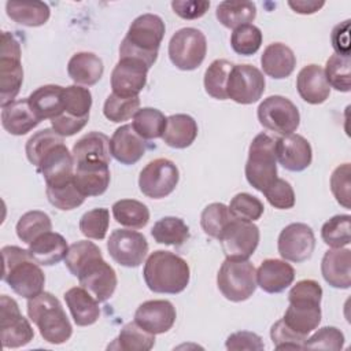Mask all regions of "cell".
<instances>
[{"instance_id": "1", "label": "cell", "mask_w": 351, "mask_h": 351, "mask_svg": "<svg viewBox=\"0 0 351 351\" xmlns=\"http://www.w3.org/2000/svg\"><path fill=\"white\" fill-rule=\"evenodd\" d=\"M3 281L19 296L32 299L43 292L45 274L40 265L32 258L29 250L16 245L1 248Z\"/></svg>"}, {"instance_id": "2", "label": "cell", "mask_w": 351, "mask_h": 351, "mask_svg": "<svg viewBox=\"0 0 351 351\" xmlns=\"http://www.w3.org/2000/svg\"><path fill=\"white\" fill-rule=\"evenodd\" d=\"M143 277L149 291L176 295L188 287L191 270L184 258L170 251L158 250L147 258Z\"/></svg>"}, {"instance_id": "3", "label": "cell", "mask_w": 351, "mask_h": 351, "mask_svg": "<svg viewBox=\"0 0 351 351\" xmlns=\"http://www.w3.org/2000/svg\"><path fill=\"white\" fill-rule=\"evenodd\" d=\"M322 288L315 280L298 281L288 293L289 306L282 321L296 333L306 336L321 322Z\"/></svg>"}, {"instance_id": "4", "label": "cell", "mask_w": 351, "mask_h": 351, "mask_svg": "<svg viewBox=\"0 0 351 351\" xmlns=\"http://www.w3.org/2000/svg\"><path fill=\"white\" fill-rule=\"evenodd\" d=\"M165 22L155 14L137 16L121 43L119 58H134L144 62L148 69L158 59V51L165 37Z\"/></svg>"}, {"instance_id": "5", "label": "cell", "mask_w": 351, "mask_h": 351, "mask_svg": "<svg viewBox=\"0 0 351 351\" xmlns=\"http://www.w3.org/2000/svg\"><path fill=\"white\" fill-rule=\"evenodd\" d=\"M27 315L40 330L41 337L51 344H63L73 335V326L60 302L51 292H41L27 299Z\"/></svg>"}, {"instance_id": "6", "label": "cell", "mask_w": 351, "mask_h": 351, "mask_svg": "<svg viewBox=\"0 0 351 351\" xmlns=\"http://www.w3.org/2000/svg\"><path fill=\"white\" fill-rule=\"evenodd\" d=\"M244 171L248 184L259 192H263L277 178L276 138L267 133H259L254 137L248 148Z\"/></svg>"}, {"instance_id": "7", "label": "cell", "mask_w": 351, "mask_h": 351, "mask_svg": "<svg viewBox=\"0 0 351 351\" xmlns=\"http://www.w3.org/2000/svg\"><path fill=\"white\" fill-rule=\"evenodd\" d=\"M217 285L228 300L244 302L256 289V270L248 259H225L217 274Z\"/></svg>"}, {"instance_id": "8", "label": "cell", "mask_w": 351, "mask_h": 351, "mask_svg": "<svg viewBox=\"0 0 351 351\" xmlns=\"http://www.w3.org/2000/svg\"><path fill=\"white\" fill-rule=\"evenodd\" d=\"M19 41L10 33L3 32L0 45V106L14 101L23 82Z\"/></svg>"}, {"instance_id": "9", "label": "cell", "mask_w": 351, "mask_h": 351, "mask_svg": "<svg viewBox=\"0 0 351 351\" xmlns=\"http://www.w3.org/2000/svg\"><path fill=\"white\" fill-rule=\"evenodd\" d=\"M207 53L206 36L195 27L177 30L169 43V58L171 63L184 71L197 69Z\"/></svg>"}, {"instance_id": "10", "label": "cell", "mask_w": 351, "mask_h": 351, "mask_svg": "<svg viewBox=\"0 0 351 351\" xmlns=\"http://www.w3.org/2000/svg\"><path fill=\"white\" fill-rule=\"evenodd\" d=\"M259 123L280 136L292 134L300 123L298 107L287 97L274 95L266 97L258 107Z\"/></svg>"}, {"instance_id": "11", "label": "cell", "mask_w": 351, "mask_h": 351, "mask_svg": "<svg viewBox=\"0 0 351 351\" xmlns=\"http://www.w3.org/2000/svg\"><path fill=\"white\" fill-rule=\"evenodd\" d=\"M180 171L174 162L166 158L151 160L138 176V188L149 199H163L177 186Z\"/></svg>"}, {"instance_id": "12", "label": "cell", "mask_w": 351, "mask_h": 351, "mask_svg": "<svg viewBox=\"0 0 351 351\" xmlns=\"http://www.w3.org/2000/svg\"><path fill=\"white\" fill-rule=\"evenodd\" d=\"M34 337L30 322L21 314L18 303L7 296L0 298V339L5 348H19Z\"/></svg>"}, {"instance_id": "13", "label": "cell", "mask_w": 351, "mask_h": 351, "mask_svg": "<svg viewBox=\"0 0 351 351\" xmlns=\"http://www.w3.org/2000/svg\"><path fill=\"white\" fill-rule=\"evenodd\" d=\"M218 240L226 259L247 261L259 244V228L254 222L234 218Z\"/></svg>"}, {"instance_id": "14", "label": "cell", "mask_w": 351, "mask_h": 351, "mask_svg": "<svg viewBox=\"0 0 351 351\" xmlns=\"http://www.w3.org/2000/svg\"><path fill=\"white\" fill-rule=\"evenodd\" d=\"M266 81L259 69L252 64H234L228 80V99L239 104H252L265 92Z\"/></svg>"}, {"instance_id": "15", "label": "cell", "mask_w": 351, "mask_h": 351, "mask_svg": "<svg viewBox=\"0 0 351 351\" xmlns=\"http://www.w3.org/2000/svg\"><path fill=\"white\" fill-rule=\"evenodd\" d=\"M107 250L110 256L121 266L137 267L148 252V241L140 232L132 229H115L111 232Z\"/></svg>"}, {"instance_id": "16", "label": "cell", "mask_w": 351, "mask_h": 351, "mask_svg": "<svg viewBox=\"0 0 351 351\" xmlns=\"http://www.w3.org/2000/svg\"><path fill=\"white\" fill-rule=\"evenodd\" d=\"M277 248L284 261L295 263L304 262L311 258L315 248L314 232L306 223H289L281 230Z\"/></svg>"}, {"instance_id": "17", "label": "cell", "mask_w": 351, "mask_h": 351, "mask_svg": "<svg viewBox=\"0 0 351 351\" xmlns=\"http://www.w3.org/2000/svg\"><path fill=\"white\" fill-rule=\"evenodd\" d=\"M80 285L99 303L108 300L117 288V273L101 256L89 261L77 274Z\"/></svg>"}, {"instance_id": "18", "label": "cell", "mask_w": 351, "mask_h": 351, "mask_svg": "<svg viewBox=\"0 0 351 351\" xmlns=\"http://www.w3.org/2000/svg\"><path fill=\"white\" fill-rule=\"evenodd\" d=\"M148 66L134 58H119L111 73L112 93L123 97H134L147 84Z\"/></svg>"}, {"instance_id": "19", "label": "cell", "mask_w": 351, "mask_h": 351, "mask_svg": "<svg viewBox=\"0 0 351 351\" xmlns=\"http://www.w3.org/2000/svg\"><path fill=\"white\" fill-rule=\"evenodd\" d=\"M177 318L176 307L169 300H147L134 313V322L152 335L169 332Z\"/></svg>"}, {"instance_id": "20", "label": "cell", "mask_w": 351, "mask_h": 351, "mask_svg": "<svg viewBox=\"0 0 351 351\" xmlns=\"http://www.w3.org/2000/svg\"><path fill=\"white\" fill-rule=\"evenodd\" d=\"M276 158L288 171H303L313 160L310 143L300 134H287L276 138Z\"/></svg>"}, {"instance_id": "21", "label": "cell", "mask_w": 351, "mask_h": 351, "mask_svg": "<svg viewBox=\"0 0 351 351\" xmlns=\"http://www.w3.org/2000/svg\"><path fill=\"white\" fill-rule=\"evenodd\" d=\"M111 156L122 165L137 163L147 151V143L140 137L132 125L119 126L110 140Z\"/></svg>"}, {"instance_id": "22", "label": "cell", "mask_w": 351, "mask_h": 351, "mask_svg": "<svg viewBox=\"0 0 351 351\" xmlns=\"http://www.w3.org/2000/svg\"><path fill=\"white\" fill-rule=\"evenodd\" d=\"M74 158L64 143L49 149L40 162L37 170L43 174L47 185H55L69 181L74 177Z\"/></svg>"}, {"instance_id": "23", "label": "cell", "mask_w": 351, "mask_h": 351, "mask_svg": "<svg viewBox=\"0 0 351 351\" xmlns=\"http://www.w3.org/2000/svg\"><path fill=\"white\" fill-rule=\"evenodd\" d=\"M293 280L295 270L284 259H265L256 270V285L267 293L285 291Z\"/></svg>"}, {"instance_id": "24", "label": "cell", "mask_w": 351, "mask_h": 351, "mask_svg": "<svg viewBox=\"0 0 351 351\" xmlns=\"http://www.w3.org/2000/svg\"><path fill=\"white\" fill-rule=\"evenodd\" d=\"M321 273L330 287L348 289L351 285V251L344 247L326 251L321 262Z\"/></svg>"}, {"instance_id": "25", "label": "cell", "mask_w": 351, "mask_h": 351, "mask_svg": "<svg viewBox=\"0 0 351 351\" xmlns=\"http://www.w3.org/2000/svg\"><path fill=\"white\" fill-rule=\"evenodd\" d=\"M111 174L107 163L86 162L75 165L74 182L82 195L100 196L110 185Z\"/></svg>"}, {"instance_id": "26", "label": "cell", "mask_w": 351, "mask_h": 351, "mask_svg": "<svg viewBox=\"0 0 351 351\" xmlns=\"http://www.w3.org/2000/svg\"><path fill=\"white\" fill-rule=\"evenodd\" d=\"M296 89L308 104H321L330 95V86L325 78L324 69L318 64H307L299 71Z\"/></svg>"}, {"instance_id": "27", "label": "cell", "mask_w": 351, "mask_h": 351, "mask_svg": "<svg viewBox=\"0 0 351 351\" xmlns=\"http://www.w3.org/2000/svg\"><path fill=\"white\" fill-rule=\"evenodd\" d=\"M41 119L32 110L27 99L14 100L1 107V125L5 132L14 136H23L34 129Z\"/></svg>"}, {"instance_id": "28", "label": "cell", "mask_w": 351, "mask_h": 351, "mask_svg": "<svg viewBox=\"0 0 351 351\" xmlns=\"http://www.w3.org/2000/svg\"><path fill=\"white\" fill-rule=\"evenodd\" d=\"M261 64L266 75L274 80H282L289 77L295 70L296 56L288 45L273 43L265 48L261 56Z\"/></svg>"}, {"instance_id": "29", "label": "cell", "mask_w": 351, "mask_h": 351, "mask_svg": "<svg viewBox=\"0 0 351 351\" xmlns=\"http://www.w3.org/2000/svg\"><path fill=\"white\" fill-rule=\"evenodd\" d=\"M27 250L40 266H53L66 258L69 245L62 234L49 230L32 241Z\"/></svg>"}, {"instance_id": "30", "label": "cell", "mask_w": 351, "mask_h": 351, "mask_svg": "<svg viewBox=\"0 0 351 351\" xmlns=\"http://www.w3.org/2000/svg\"><path fill=\"white\" fill-rule=\"evenodd\" d=\"M63 296L70 314L78 326H89L99 319V302L82 287H73L66 291Z\"/></svg>"}, {"instance_id": "31", "label": "cell", "mask_w": 351, "mask_h": 351, "mask_svg": "<svg viewBox=\"0 0 351 351\" xmlns=\"http://www.w3.org/2000/svg\"><path fill=\"white\" fill-rule=\"evenodd\" d=\"M71 154L75 165L86 162H101L110 165V138L101 132H90L74 144Z\"/></svg>"}, {"instance_id": "32", "label": "cell", "mask_w": 351, "mask_h": 351, "mask_svg": "<svg viewBox=\"0 0 351 351\" xmlns=\"http://www.w3.org/2000/svg\"><path fill=\"white\" fill-rule=\"evenodd\" d=\"M104 73L103 60L93 52H77L67 63L69 77L80 85L92 86L100 81Z\"/></svg>"}, {"instance_id": "33", "label": "cell", "mask_w": 351, "mask_h": 351, "mask_svg": "<svg viewBox=\"0 0 351 351\" xmlns=\"http://www.w3.org/2000/svg\"><path fill=\"white\" fill-rule=\"evenodd\" d=\"M197 136V123L188 114H173L167 117L166 129L162 136L166 145L177 149L189 147Z\"/></svg>"}, {"instance_id": "34", "label": "cell", "mask_w": 351, "mask_h": 351, "mask_svg": "<svg viewBox=\"0 0 351 351\" xmlns=\"http://www.w3.org/2000/svg\"><path fill=\"white\" fill-rule=\"evenodd\" d=\"M29 104L34 114L43 119H52L63 112V86L43 85L33 90L29 97Z\"/></svg>"}, {"instance_id": "35", "label": "cell", "mask_w": 351, "mask_h": 351, "mask_svg": "<svg viewBox=\"0 0 351 351\" xmlns=\"http://www.w3.org/2000/svg\"><path fill=\"white\" fill-rule=\"evenodd\" d=\"M5 12L14 22L37 27L47 23L51 15V10L44 1H7Z\"/></svg>"}, {"instance_id": "36", "label": "cell", "mask_w": 351, "mask_h": 351, "mask_svg": "<svg viewBox=\"0 0 351 351\" xmlns=\"http://www.w3.org/2000/svg\"><path fill=\"white\" fill-rule=\"evenodd\" d=\"M215 15L221 25L234 30L256 18V5L252 1H222L218 4Z\"/></svg>"}, {"instance_id": "37", "label": "cell", "mask_w": 351, "mask_h": 351, "mask_svg": "<svg viewBox=\"0 0 351 351\" xmlns=\"http://www.w3.org/2000/svg\"><path fill=\"white\" fill-rule=\"evenodd\" d=\"M154 344L155 335L147 332L133 321L122 326L118 337L107 348H117L123 351H149Z\"/></svg>"}, {"instance_id": "38", "label": "cell", "mask_w": 351, "mask_h": 351, "mask_svg": "<svg viewBox=\"0 0 351 351\" xmlns=\"http://www.w3.org/2000/svg\"><path fill=\"white\" fill-rule=\"evenodd\" d=\"M114 219L126 228L141 229L149 221L148 207L134 199H121L112 204Z\"/></svg>"}, {"instance_id": "39", "label": "cell", "mask_w": 351, "mask_h": 351, "mask_svg": "<svg viewBox=\"0 0 351 351\" xmlns=\"http://www.w3.org/2000/svg\"><path fill=\"white\" fill-rule=\"evenodd\" d=\"M154 240L166 245H182L189 239L188 225L177 217H163L151 229Z\"/></svg>"}, {"instance_id": "40", "label": "cell", "mask_w": 351, "mask_h": 351, "mask_svg": "<svg viewBox=\"0 0 351 351\" xmlns=\"http://www.w3.org/2000/svg\"><path fill=\"white\" fill-rule=\"evenodd\" d=\"M166 122L167 118L162 111L152 107H144L138 108L133 115L132 126L140 137L144 140H152L163 136Z\"/></svg>"}, {"instance_id": "41", "label": "cell", "mask_w": 351, "mask_h": 351, "mask_svg": "<svg viewBox=\"0 0 351 351\" xmlns=\"http://www.w3.org/2000/svg\"><path fill=\"white\" fill-rule=\"evenodd\" d=\"M233 63L226 59H215L204 73V89L207 95L218 100H226V85Z\"/></svg>"}, {"instance_id": "42", "label": "cell", "mask_w": 351, "mask_h": 351, "mask_svg": "<svg viewBox=\"0 0 351 351\" xmlns=\"http://www.w3.org/2000/svg\"><path fill=\"white\" fill-rule=\"evenodd\" d=\"M47 197L52 206L62 211H69L80 207L85 202V195L81 193V191L77 188L74 182V177L69 181L55 184V185H47L45 189Z\"/></svg>"}, {"instance_id": "43", "label": "cell", "mask_w": 351, "mask_h": 351, "mask_svg": "<svg viewBox=\"0 0 351 351\" xmlns=\"http://www.w3.org/2000/svg\"><path fill=\"white\" fill-rule=\"evenodd\" d=\"M16 236L26 244H30L41 234L52 229L51 218L47 213L33 210L25 213L16 222Z\"/></svg>"}, {"instance_id": "44", "label": "cell", "mask_w": 351, "mask_h": 351, "mask_svg": "<svg viewBox=\"0 0 351 351\" xmlns=\"http://www.w3.org/2000/svg\"><path fill=\"white\" fill-rule=\"evenodd\" d=\"M233 219L234 217L230 214L228 206L223 203H211L202 211L200 225L207 236L218 240Z\"/></svg>"}, {"instance_id": "45", "label": "cell", "mask_w": 351, "mask_h": 351, "mask_svg": "<svg viewBox=\"0 0 351 351\" xmlns=\"http://www.w3.org/2000/svg\"><path fill=\"white\" fill-rule=\"evenodd\" d=\"M350 222L351 217L348 214H339L328 219L321 228L324 243L332 248L347 247L351 243Z\"/></svg>"}, {"instance_id": "46", "label": "cell", "mask_w": 351, "mask_h": 351, "mask_svg": "<svg viewBox=\"0 0 351 351\" xmlns=\"http://www.w3.org/2000/svg\"><path fill=\"white\" fill-rule=\"evenodd\" d=\"M60 143H63V137L59 136L53 129H43V130L34 133L26 141L25 152H26L27 160L33 166L38 167L44 155Z\"/></svg>"}, {"instance_id": "47", "label": "cell", "mask_w": 351, "mask_h": 351, "mask_svg": "<svg viewBox=\"0 0 351 351\" xmlns=\"http://www.w3.org/2000/svg\"><path fill=\"white\" fill-rule=\"evenodd\" d=\"M92 107V93L81 85H69L63 88V112L73 117L88 118Z\"/></svg>"}, {"instance_id": "48", "label": "cell", "mask_w": 351, "mask_h": 351, "mask_svg": "<svg viewBox=\"0 0 351 351\" xmlns=\"http://www.w3.org/2000/svg\"><path fill=\"white\" fill-rule=\"evenodd\" d=\"M262 44V32L258 26L248 23L239 26L230 36V45L233 51L243 56H250L258 52Z\"/></svg>"}, {"instance_id": "49", "label": "cell", "mask_w": 351, "mask_h": 351, "mask_svg": "<svg viewBox=\"0 0 351 351\" xmlns=\"http://www.w3.org/2000/svg\"><path fill=\"white\" fill-rule=\"evenodd\" d=\"M350 56L332 55L325 64V78L330 88L339 92H350Z\"/></svg>"}, {"instance_id": "50", "label": "cell", "mask_w": 351, "mask_h": 351, "mask_svg": "<svg viewBox=\"0 0 351 351\" xmlns=\"http://www.w3.org/2000/svg\"><path fill=\"white\" fill-rule=\"evenodd\" d=\"M140 97H123L115 93L108 95L103 106L104 117L111 122H123L130 119L138 110Z\"/></svg>"}, {"instance_id": "51", "label": "cell", "mask_w": 351, "mask_h": 351, "mask_svg": "<svg viewBox=\"0 0 351 351\" xmlns=\"http://www.w3.org/2000/svg\"><path fill=\"white\" fill-rule=\"evenodd\" d=\"M228 207L230 214L236 219L247 222H254L259 219L265 211L263 203L256 196H252L247 192L234 195Z\"/></svg>"}, {"instance_id": "52", "label": "cell", "mask_w": 351, "mask_h": 351, "mask_svg": "<svg viewBox=\"0 0 351 351\" xmlns=\"http://www.w3.org/2000/svg\"><path fill=\"white\" fill-rule=\"evenodd\" d=\"M96 256H101L100 248L92 241L80 240L69 247L67 255L64 258V265L69 271L77 277L78 271Z\"/></svg>"}, {"instance_id": "53", "label": "cell", "mask_w": 351, "mask_h": 351, "mask_svg": "<svg viewBox=\"0 0 351 351\" xmlns=\"http://www.w3.org/2000/svg\"><path fill=\"white\" fill-rule=\"evenodd\" d=\"M110 225V211L107 208L99 207L86 211L80 219L81 233L93 240H103L107 234Z\"/></svg>"}, {"instance_id": "54", "label": "cell", "mask_w": 351, "mask_h": 351, "mask_svg": "<svg viewBox=\"0 0 351 351\" xmlns=\"http://www.w3.org/2000/svg\"><path fill=\"white\" fill-rule=\"evenodd\" d=\"M344 347V335L336 326H324L304 340L303 348L339 351Z\"/></svg>"}, {"instance_id": "55", "label": "cell", "mask_w": 351, "mask_h": 351, "mask_svg": "<svg viewBox=\"0 0 351 351\" xmlns=\"http://www.w3.org/2000/svg\"><path fill=\"white\" fill-rule=\"evenodd\" d=\"M267 202L278 210H288L295 206V192L291 184L282 178H276L263 192Z\"/></svg>"}, {"instance_id": "56", "label": "cell", "mask_w": 351, "mask_h": 351, "mask_svg": "<svg viewBox=\"0 0 351 351\" xmlns=\"http://www.w3.org/2000/svg\"><path fill=\"white\" fill-rule=\"evenodd\" d=\"M351 170L350 163L337 166L330 176V191L336 202L344 208H350V189H351Z\"/></svg>"}, {"instance_id": "57", "label": "cell", "mask_w": 351, "mask_h": 351, "mask_svg": "<svg viewBox=\"0 0 351 351\" xmlns=\"http://www.w3.org/2000/svg\"><path fill=\"white\" fill-rule=\"evenodd\" d=\"M270 339L276 350H288V348L296 350V348H303L304 340L307 337L292 330L281 318L273 324L270 329Z\"/></svg>"}, {"instance_id": "58", "label": "cell", "mask_w": 351, "mask_h": 351, "mask_svg": "<svg viewBox=\"0 0 351 351\" xmlns=\"http://www.w3.org/2000/svg\"><path fill=\"white\" fill-rule=\"evenodd\" d=\"M225 347L230 351H240V350H252V351H261L265 348V344L254 332L248 330H240L234 332L228 336Z\"/></svg>"}, {"instance_id": "59", "label": "cell", "mask_w": 351, "mask_h": 351, "mask_svg": "<svg viewBox=\"0 0 351 351\" xmlns=\"http://www.w3.org/2000/svg\"><path fill=\"white\" fill-rule=\"evenodd\" d=\"M89 117L88 118H78V117H73L67 112H60L59 115H56L55 118L51 119V126L52 129L62 137H70L78 132H81L85 125L88 123Z\"/></svg>"}, {"instance_id": "60", "label": "cell", "mask_w": 351, "mask_h": 351, "mask_svg": "<svg viewBox=\"0 0 351 351\" xmlns=\"http://www.w3.org/2000/svg\"><path fill=\"white\" fill-rule=\"evenodd\" d=\"M173 11L182 19H197L210 8V1L206 0H174L171 1Z\"/></svg>"}, {"instance_id": "61", "label": "cell", "mask_w": 351, "mask_h": 351, "mask_svg": "<svg viewBox=\"0 0 351 351\" xmlns=\"http://www.w3.org/2000/svg\"><path fill=\"white\" fill-rule=\"evenodd\" d=\"M350 19L336 25L332 30L330 40L336 55L350 56Z\"/></svg>"}, {"instance_id": "62", "label": "cell", "mask_w": 351, "mask_h": 351, "mask_svg": "<svg viewBox=\"0 0 351 351\" xmlns=\"http://www.w3.org/2000/svg\"><path fill=\"white\" fill-rule=\"evenodd\" d=\"M324 1H314V0H296V1H288V5L298 14H314L319 8L324 7Z\"/></svg>"}]
</instances>
